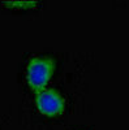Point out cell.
<instances>
[{
	"label": "cell",
	"instance_id": "7a4b0ae2",
	"mask_svg": "<svg viewBox=\"0 0 129 130\" xmlns=\"http://www.w3.org/2000/svg\"><path fill=\"white\" fill-rule=\"evenodd\" d=\"M35 105L39 113L55 117L65 112V100L55 89H45L35 94Z\"/></svg>",
	"mask_w": 129,
	"mask_h": 130
},
{
	"label": "cell",
	"instance_id": "6da1fadb",
	"mask_svg": "<svg viewBox=\"0 0 129 130\" xmlns=\"http://www.w3.org/2000/svg\"><path fill=\"white\" fill-rule=\"evenodd\" d=\"M55 70V59L50 56H34L26 65V81L29 87L38 94L47 89V85Z\"/></svg>",
	"mask_w": 129,
	"mask_h": 130
},
{
	"label": "cell",
	"instance_id": "3957f363",
	"mask_svg": "<svg viewBox=\"0 0 129 130\" xmlns=\"http://www.w3.org/2000/svg\"><path fill=\"white\" fill-rule=\"evenodd\" d=\"M4 5L13 8V9H30V8H35L39 3L38 2H30V0H12V2H3Z\"/></svg>",
	"mask_w": 129,
	"mask_h": 130
}]
</instances>
